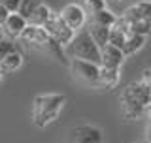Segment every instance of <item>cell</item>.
<instances>
[{
	"instance_id": "obj_1",
	"label": "cell",
	"mask_w": 151,
	"mask_h": 143,
	"mask_svg": "<svg viewBox=\"0 0 151 143\" xmlns=\"http://www.w3.org/2000/svg\"><path fill=\"white\" fill-rule=\"evenodd\" d=\"M119 102H121L123 117L129 119V121H134L142 113H145L147 106L151 104V90L145 89L140 81H134V83L127 85L123 89Z\"/></svg>"
},
{
	"instance_id": "obj_2",
	"label": "cell",
	"mask_w": 151,
	"mask_h": 143,
	"mask_svg": "<svg viewBox=\"0 0 151 143\" xmlns=\"http://www.w3.org/2000/svg\"><path fill=\"white\" fill-rule=\"evenodd\" d=\"M64 104H66V98L63 94H57V92L38 94L34 102H32V122H34V126L44 128L49 122H53L59 117Z\"/></svg>"
},
{
	"instance_id": "obj_3",
	"label": "cell",
	"mask_w": 151,
	"mask_h": 143,
	"mask_svg": "<svg viewBox=\"0 0 151 143\" xmlns=\"http://www.w3.org/2000/svg\"><path fill=\"white\" fill-rule=\"evenodd\" d=\"M21 40L25 41V44H28V45H32V47H36V49L47 53L49 56H53V59H57L59 62H63V64L68 62V59H66V55H64V47L57 44L53 38L45 32L44 26L27 25L25 32L21 34Z\"/></svg>"
},
{
	"instance_id": "obj_4",
	"label": "cell",
	"mask_w": 151,
	"mask_h": 143,
	"mask_svg": "<svg viewBox=\"0 0 151 143\" xmlns=\"http://www.w3.org/2000/svg\"><path fill=\"white\" fill-rule=\"evenodd\" d=\"M64 55L70 60H85L100 66V47L93 41L89 30H79L74 40L64 47Z\"/></svg>"
},
{
	"instance_id": "obj_5",
	"label": "cell",
	"mask_w": 151,
	"mask_h": 143,
	"mask_svg": "<svg viewBox=\"0 0 151 143\" xmlns=\"http://www.w3.org/2000/svg\"><path fill=\"white\" fill-rule=\"evenodd\" d=\"M44 28H45L47 34L53 38V40H55L59 45H63V47L68 45L70 41L74 40V36H76V32L63 21L60 13H57V11H51V13H49L47 21L44 23Z\"/></svg>"
},
{
	"instance_id": "obj_6",
	"label": "cell",
	"mask_w": 151,
	"mask_h": 143,
	"mask_svg": "<svg viewBox=\"0 0 151 143\" xmlns=\"http://www.w3.org/2000/svg\"><path fill=\"white\" fill-rule=\"evenodd\" d=\"M70 70L81 83L89 87H100V66L85 60H70Z\"/></svg>"
},
{
	"instance_id": "obj_7",
	"label": "cell",
	"mask_w": 151,
	"mask_h": 143,
	"mask_svg": "<svg viewBox=\"0 0 151 143\" xmlns=\"http://www.w3.org/2000/svg\"><path fill=\"white\" fill-rule=\"evenodd\" d=\"M66 143H102V132L93 124H79L68 132Z\"/></svg>"
},
{
	"instance_id": "obj_8",
	"label": "cell",
	"mask_w": 151,
	"mask_h": 143,
	"mask_svg": "<svg viewBox=\"0 0 151 143\" xmlns=\"http://www.w3.org/2000/svg\"><path fill=\"white\" fill-rule=\"evenodd\" d=\"M123 19L127 21V25L142 21L151 26V0H142V2H136L134 6L127 8L123 13Z\"/></svg>"
},
{
	"instance_id": "obj_9",
	"label": "cell",
	"mask_w": 151,
	"mask_h": 143,
	"mask_svg": "<svg viewBox=\"0 0 151 143\" xmlns=\"http://www.w3.org/2000/svg\"><path fill=\"white\" fill-rule=\"evenodd\" d=\"M60 17H63V21L72 28V30H78L85 23V9L81 6H78V4H68V6H64V9L60 11Z\"/></svg>"
},
{
	"instance_id": "obj_10",
	"label": "cell",
	"mask_w": 151,
	"mask_h": 143,
	"mask_svg": "<svg viewBox=\"0 0 151 143\" xmlns=\"http://www.w3.org/2000/svg\"><path fill=\"white\" fill-rule=\"evenodd\" d=\"M125 60V55H123L121 49L113 47L108 44L106 47L100 49V68H111V70H119V66Z\"/></svg>"
},
{
	"instance_id": "obj_11",
	"label": "cell",
	"mask_w": 151,
	"mask_h": 143,
	"mask_svg": "<svg viewBox=\"0 0 151 143\" xmlns=\"http://www.w3.org/2000/svg\"><path fill=\"white\" fill-rule=\"evenodd\" d=\"M27 25H28V23L19 15V13H12V15L8 17V21L4 23L2 32L8 36V40H12V38H21V34L25 32Z\"/></svg>"
},
{
	"instance_id": "obj_12",
	"label": "cell",
	"mask_w": 151,
	"mask_h": 143,
	"mask_svg": "<svg viewBox=\"0 0 151 143\" xmlns=\"http://www.w3.org/2000/svg\"><path fill=\"white\" fill-rule=\"evenodd\" d=\"M145 44V36H138V34H129L125 40V45H123V55L125 56H130L134 53H138V51L144 47Z\"/></svg>"
},
{
	"instance_id": "obj_13",
	"label": "cell",
	"mask_w": 151,
	"mask_h": 143,
	"mask_svg": "<svg viewBox=\"0 0 151 143\" xmlns=\"http://www.w3.org/2000/svg\"><path fill=\"white\" fill-rule=\"evenodd\" d=\"M89 34H91L93 41L100 47V49H102V47H106L108 41H110V28H106V26L91 25V28H89Z\"/></svg>"
},
{
	"instance_id": "obj_14",
	"label": "cell",
	"mask_w": 151,
	"mask_h": 143,
	"mask_svg": "<svg viewBox=\"0 0 151 143\" xmlns=\"http://www.w3.org/2000/svg\"><path fill=\"white\" fill-rule=\"evenodd\" d=\"M21 64H23V55H21V51H13V53H9L6 59L0 62V72H15L21 68Z\"/></svg>"
},
{
	"instance_id": "obj_15",
	"label": "cell",
	"mask_w": 151,
	"mask_h": 143,
	"mask_svg": "<svg viewBox=\"0 0 151 143\" xmlns=\"http://www.w3.org/2000/svg\"><path fill=\"white\" fill-rule=\"evenodd\" d=\"M119 70L100 68V89H111L119 83Z\"/></svg>"
},
{
	"instance_id": "obj_16",
	"label": "cell",
	"mask_w": 151,
	"mask_h": 143,
	"mask_svg": "<svg viewBox=\"0 0 151 143\" xmlns=\"http://www.w3.org/2000/svg\"><path fill=\"white\" fill-rule=\"evenodd\" d=\"M115 21H117V17L113 15L110 9H102V11H98V13H94V15H91V25L106 26V28H111L113 25H115Z\"/></svg>"
},
{
	"instance_id": "obj_17",
	"label": "cell",
	"mask_w": 151,
	"mask_h": 143,
	"mask_svg": "<svg viewBox=\"0 0 151 143\" xmlns=\"http://www.w3.org/2000/svg\"><path fill=\"white\" fill-rule=\"evenodd\" d=\"M49 13H51V9L45 6V4H40L36 9H34V13H32V17L28 19V25H36V26H44V23L47 21V17H49Z\"/></svg>"
},
{
	"instance_id": "obj_18",
	"label": "cell",
	"mask_w": 151,
	"mask_h": 143,
	"mask_svg": "<svg viewBox=\"0 0 151 143\" xmlns=\"http://www.w3.org/2000/svg\"><path fill=\"white\" fill-rule=\"evenodd\" d=\"M40 0H21V6H19V15H21L25 21L28 23V19L32 17V13H34V9L40 6Z\"/></svg>"
},
{
	"instance_id": "obj_19",
	"label": "cell",
	"mask_w": 151,
	"mask_h": 143,
	"mask_svg": "<svg viewBox=\"0 0 151 143\" xmlns=\"http://www.w3.org/2000/svg\"><path fill=\"white\" fill-rule=\"evenodd\" d=\"M125 40H127V34L121 30H115V28H110V41L108 44L117 47V49H123V45H125Z\"/></svg>"
},
{
	"instance_id": "obj_20",
	"label": "cell",
	"mask_w": 151,
	"mask_h": 143,
	"mask_svg": "<svg viewBox=\"0 0 151 143\" xmlns=\"http://www.w3.org/2000/svg\"><path fill=\"white\" fill-rule=\"evenodd\" d=\"M13 51H19L15 47V44H13L12 40H8V38H2V40H0V62H2L9 53H13Z\"/></svg>"
},
{
	"instance_id": "obj_21",
	"label": "cell",
	"mask_w": 151,
	"mask_h": 143,
	"mask_svg": "<svg viewBox=\"0 0 151 143\" xmlns=\"http://www.w3.org/2000/svg\"><path fill=\"white\" fill-rule=\"evenodd\" d=\"M83 9H85L87 13H91V15H94V13L106 9V2H104V0H85Z\"/></svg>"
},
{
	"instance_id": "obj_22",
	"label": "cell",
	"mask_w": 151,
	"mask_h": 143,
	"mask_svg": "<svg viewBox=\"0 0 151 143\" xmlns=\"http://www.w3.org/2000/svg\"><path fill=\"white\" fill-rule=\"evenodd\" d=\"M0 6H4L9 13H17L19 6H21V0H0Z\"/></svg>"
},
{
	"instance_id": "obj_23",
	"label": "cell",
	"mask_w": 151,
	"mask_h": 143,
	"mask_svg": "<svg viewBox=\"0 0 151 143\" xmlns=\"http://www.w3.org/2000/svg\"><path fill=\"white\" fill-rule=\"evenodd\" d=\"M140 83L144 85L145 89L151 90V68H145L144 72H142V77H140Z\"/></svg>"
},
{
	"instance_id": "obj_24",
	"label": "cell",
	"mask_w": 151,
	"mask_h": 143,
	"mask_svg": "<svg viewBox=\"0 0 151 143\" xmlns=\"http://www.w3.org/2000/svg\"><path fill=\"white\" fill-rule=\"evenodd\" d=\"M9 15H12V13H9L4 6H0V26H4V23L8 21V17H9Z\"/></svg>"
},
{
	"instance_id": "obj_25",
	"label": "cell",
	"mask_w": 151,
	"mask_h": 143,
	"mask_svg": "<svg viewBox=\"0 0 151 143\" xmlns=\"http://www.w3.org/2000/svg\"><path fill=\"white\" fill-rule=\"evenodd\" d=\"M147 141L151 143V122L147 124Z\"/></svg>"
},
{
	"instance_id": "obj_26",
	"label": "cell",
	"mask_w": 151,
	"mask_h": 143,
	"mask_svg": "<svg viewBox=\"0 0 151 143\" xmlns=\"http://www.w3.org/2000/svg\"><path fill=\"white\" fill-rule=\"evenodd\" d=\"M145 113H147V117H149V122H151V104L147 106V109H145Z\"/></svg>"
},
{
	"instance_id": "obj_27",
	"label": "cell",
	"mask_w": 151,
	"mask_h": 143,
	"mask_svg": "<svg viewBox=\"0 0 151 143\" xmlns=\"http://www.w3.org/2000/svg\"><path fill=\"white\" fill-rule=\"evenodd\" d=\"M4 38V32H2V26H0V40H2Z\"/></svg>"
},
{
	"instance_id": "obj_28",
	"label": "cell",
	"mask_w": 151,
	"mask_h": 143,
	"mask_svg": "<svg viewBox=\"0 0 151 143\" xmlns=\"http://www.w3.org/2000/svg\"><path fill=\"white\" fill-rule=\"evenodd\" d=\"M104 2H113V4H115V2H119V0H104Z\"/></svg>"
},
{
	"instance_id": "obj_29",
	"label": "cell",
	"mask_w": 151,
	"mask_h": 143,
	"mask_svg": "<svg viewBox=\"0 0 151 143\" xmlns=\"http://www.w3.org/2000/svg\"><path fill=\"white\" fill-rule=\"evenodd\" d=\"M0 81H2V72H0Z\"/></svg>"
},
{
	"instance_id": "obj_30",
	"label": "cell",
	"mask_w": 151,
	"mask_h": 143,
	"mask_svg": "<svg viewBox=\"0 0 151 143\" xmlns=\"http://www.w3.org/2000/svg\"><path fill=\"white\" fill-rule=\"evenodd\" d=\"M142 143H149V141H147V139H145V141H142Z\"/></svg>"
}]
</instances>
